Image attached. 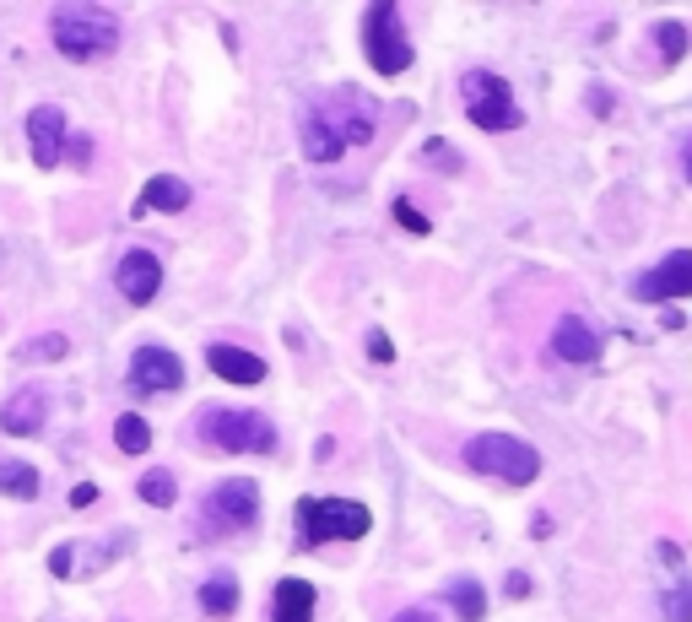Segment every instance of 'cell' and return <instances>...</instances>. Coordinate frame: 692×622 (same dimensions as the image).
I'll return each mask as SVG.
<instances>
[{
	"label": "cell",
	"mask_w": 692,
	"mask_h": 622,
	"mask_svg": "<svg viewBox=\"0 0 692 622\" xmlns=\"http://www.w3.org/2000/svg\"><path fill=\"white\" fill-rule=\"evenodd\" d=\"M49 574H55V579H71V574H76V547H55V552H49Z\"/></svg>",
	"instance_id": "cell-28"
},
{
	"label": "cell",
	"mask_w": 692,
	"mask_h": 622,
	"mask_svg": "<svg viewBox=\"0 0 692 622\" xmlns=\"http://www.w3.org/2000/svg\"><path fill=\"white\" fill-rule=\"evenodd\" d=\"M390 622H438V612L433 606H406V612H395Z\"/></svg>",
	"instance_id": "cell-33"
},
{
	"label": "cell",
	"mask_w": 692,
	"mask_h": 622,
	"mask_svg": "<svg viewBox=\"0 0 692 622\" xmlns=\"http://www.w3.org/2000/svg\"><path fill=\"white\" fill-rule=\"evenodd\" d=\"M460 98H465V114H471L476 130H492V136H503V130L519 125V103L503 76L492 71H465L460 76Z\"/></svg>",
	"instance_id": "cell-7"
},
{
	"label": "cell",
	"mask_w": 692,
	"mask_h": 622,
	"mask_svg": "<svg viewBox=\"0 0 692 622\" xmlns=\"http://www.w3.org/2000/svg\"><path fill=\"white\" fill-rule=\"evenodd\" d=\"M206 363H211V374L233 379V385H260V379H265V363H260V357L244 352V347H233V341H217V347H206Z\"/></svg>",
	"instance_id": "cell-14"
},
{
	"label": "cell",
	"mask_w": 692,
	"mask_h": 622,
	"mask_svg": "<svg viewBox=\"0 0 692 622\" xmlns=\"http://www.w3.org/2000/svg\"><path fill=\"white\" fill-rule=\"evenodd\" d=\"M633 293L644 303H671V298H692V249H671L655 271H644L633 282Z\"/></svg>",
	"instance_id": "cell-9"
},
{
	"label": "cell",
	"mask_w": 692,
	"mask_h": 622,
	"mask_svg": "<svg viewBox=\"0 0 692 622\" xmlns=\"http://www.w3.org/2000/svg\"><path fill=\"white\" fill-rule=\"evenodd\" d=\"M465 466L476 476H498L509 487H530L541 476V455L525 439H514V433H476L465 444Z\"/></svg>",
	"instance_id": "cell-2"
},
{
	"label": "cell",
	"mask_w": 692,
	"mask_h": 622,
	"mask_svg": "<svg viewBox=\"0 0 692 622\" xmlns=\"http://www.w3.org/2000/svg\"><path fill=\"white\" fill-rule=\"evenodd\" d=\"M655 44H660V60H682L687 55V28L682 22H655Z\"/></svg>",
	"instance_id": "cell-24"
},
{
	"label": "cell",
	"mask_w": 692,
	"mask_h": 622,
	"mask_svg": "<svg viewBox=\"0 0 692 622\" xmlns=\"http://www.w3.org/2000/svg\"><path fill=\"white\" fill-rule=\"evenodd\" d=\"M136 493L152 509H173V504H179V482H173V471H146L141 482H136Z\"/></svg>",
	"instance_id": "cell-22"
},
{
	"label": "cell",
	"mask_w": 692,
	"mask_h": 622,
	"mask_svg": "<svg viewBox=\"0 0 692 622\" xmlns=\"http://www.w3.org/2000/svg\"><path fill=\"white\" fill-rule=\"evenodd\" d=\"M114 287H119V298L125 303H152L157 298V287H163V260L152 255V249H125L119 255V271H114Z\"/></svg>",
	"instance_id": "cell-10"
},
{
	"label": "cell",
	"mask_w": 692,
	"mask_h": 622,
	"mask_svg": "<svg viewBox=\"0 0 692 622\" xmlns=\"http://www.w3.org/2000/svg\"><path fill=\"white\" fill-rule=\"evenodd\" d=\"M655 558H660V568H671V574H682V547H671V541H660V547H655Z\"/></svg>",
	"instance_id": "cell-31"
},
{
	"label": "cell",
	"mask_w": 692,
	"mask_h": 622,
	"mask_svg": "<svg viewBox=\"0 0 692 622\" xmlns=\"http://www.w3.org/2000/svg\"><path fill=\"white\" fill-rule=\"evenodd\" d=\"M314 114L330 119V130H336L346 147H368V141H374V109H368V103L357 98L352 87H341V92H330V98H319Z\"/></svg>",
	"instance_id": "cell-8"
},
{
	"label": "cell",
	"mask_w": 692,
	"mask_h": 622,
	"mask_svg": "<svg viewBox=\"0 0 692 622\" xmlns=\"http://www.w3.org/2000/svg\"><path fill=\"white\" fill-rule=\"evenodd\" d=\"M114 444L125 449V455H146V449H152V428H146V417H119L114 422Z\"/></svg>",
	"instance_id": "cell-23"
},
{
	"label": "cell",
	"mask_w": 692,
	"mask_h": 622,
	"mask_svg": "<svg viewBox=\"0 0 692 622\" xmlns=\"http://www.w3.org/2000/svg\"><path fill=\"white\" fill-rule=\"evenodd\" d=\"M184 206H190V184L173 179V174H152L146 190H141V201H136V217L141 211H184Z\"/></svg>",
	"instance_id": "cell-17"
},
{
	"label": "cell",
	"mask_w": 692,
	"mask_h": 622,
	"mask_svg": "<svg viewBox=\"0 0 692 622\" xmlns=\"http://www.w3.org/2000/svg\"><path fill=\"white\" fill-rule=\"evenodd\" d=\"M49 33H55V49L65 60H109L119 49V17L92 6V0H65Z\"/></svg>",
	"instance_id": "cell-1"
},
{
	"label": "cell",
	"mask_w": 692,
	"mask_h": 622,
	"mask_svg": "<svg viewBox=\"0 0 692 622\" xmlns=\"http://www.w3.org/2000/svg\"><path fill=\"white\" fill-rule=\"evenodd\" d=\"M92 504H98V487H92V482H76V487H71V509H92Z\"/></svg>",
	"instance_id": "cell-32"
},
{
	"label": "cell",
	"mask_w": 692,
	"mask_h": 622,
	"mask_svg": "<svg viewBox=\"0 0 692 622\" xmlns=\"http://www.w3.org/2000/svg\"><path fill=\"white\" fill-rule=\"evenodd\" d=\"M660 612H665V622H692V585H676V590H665Z\"/></svg>",
	"instance_id": "cell-26"
},
{
	"label": "cell",
	"mask_w": 692,
	"mask_h": 622,
	"mask_svg": "<svg viewBox=\"0 0 692 622\" xmlns=\"http://www.w3.org/2000/svg\"><path fill=\"white\" fill-rule=\"evenodd\" d=\"M255 514H260V487L249 482V476H228V482H217L201 498L206 536H238V531L255 525Z\"/></svg>",
	"instance_id": "cell-6"
},
{
	"label": "cell",
	"mask_w": 692,
	"mask_h": 622,
	"mask_svg": "<svg viewBox=\"0 0 692 622\" xmlns=\"http://www.w3.org/2000/svg\"><path fill=\"white\" fill-rule=\"evenodd\" d=\"M530 536L547 541V536H552V514H536V520H530Z\"/></svg>",
	"instance_id": "cell-37"
},
{
	"label": "cell",
	"mask_w": 692,
	"mask_h": 622,
	"mask_svg": "<svg viewBox=\"0 0 692 622\" xmlns=\"http://www.w3.org/2000/svg\"><path fill=\"white\" fill-rule=\"evenodd\" d=\"M195 433L217 449H233V455H271L276 449V428L260 412H228V406H206L195 417Z\"/></svg>",
	"instance_id": "cell-4"
},
{
	"label": "cell",
	"mask_w": 692,
	"mask_h": 622,
	"mask_svg": "<svg viewBox=\"0 0 692 622\" xmlns=\"http://www.w3.org/2000/svg\"><path fill=\"white\" fill-rule=\"evenodd\" d=\"M65 114L55 109V103H38V109L28 114V141H33V163L38 168H60L65 157Z\"/></svg>",
	"instance_id": "cell-12"
},
{
	"label": "cell",
	"mask_w": 692,
	"mask_h": 622,
	"mask_svg": "<svg viewBox=\"0 0 692 622\" xmlns=\"http://www.w3.org/2000/svg\"><path fill=\"white\" fill-rule=\"evenodd\" d=\"M65 157H71L76 168H87L92 163V141L87 136H65Z\"/></svg>",
	"instance_id": "cell-30"
},
{
	"label": "cell",
	"mask_w": 692,
	"mask_h": 622,
	"mask_svg": "<svg viewBox=\"0 0 692 622\" xmlns=\"http://www.w3.org/2000/svg\"><path fill=\"white\" fill-rule=\"evenodd\" d=\"M503 590H509L514 601H525V595H530V579H525V574H509V579H503Z\"/></svg>",
	"instance_id": "cell-36"
},
{
	"label": "cell",
	"mask_w": 692,
	"mask_h": 622,
	"mask_svg": "<svg viewBox=\"0 0 692 622\" xmlns=\"http://www.w3.org/2000/svg\"><path fill=\"white\" fill-rule=\"evenodd\" d=\"M65 352H71V341H65L60 330H49V336H33L28 347H22V357H33V363H60Z\"/></svg>",
	"instance_id": "cell-25"
},
{
	"label": "cell",
	"mask_w": 692,
	"mask_h": 622,
	"mask_svg": "<svg viewBox=\"0 0 692 622\" xmlns=\"http://www.w3.org/2000/svg\"><path fill=\"white\" fill-rule=\"evenodd\" d=\"M590 109L595 114H611V109H617V98H611L606 87H590Z\"/></svg>",
	"instance_id": "cell-34"
},
{
	"label": "cell",
	"mask_w": 692,
	"mask_h": 622,
	"mask_svg": "<svg viewBox=\"0 0 692 622\" xmlns=\"http://www.w3.org/2000/svg\"><path fill=\"white\" fill-rule=\"evenodd\" d=\"M201 612L206 617H233L238 612V579L222 568V574H211L201 585Z\"/></svg>",
	"instance_id": "cell-19"
},
{
	"label": "cell",
	"mask_w": 692,
	"mask_h": 622,
	"mask_svg": "<svg viewBox=\"0 0 692 622\" xmlns=\"http://www.w3.org/2000/svg\"><path fill=\"white\" fill-rule=\"evenodd\" d=\"M422 152H428V157H438V163H449V168H460V157H455V152H449V147H444V141H428V147H422Z\"/></svg>",
	"instance_id": "cell-35"
},
{
	"label": "cell",
	"mask_w": 692,
	"mask_h": 622,
	"mask_svg": "<svg viewBox=\"0 0 692 622\" xmlns=\"http://www.w3.org/2000/svg\"><path fill=\"white\" fill-rule=\"evenodd\" d=\"M552 352L563 357V363H595V357H601V336H595L579 314H563L552 330Z\"/></svg>",
	"instance_id": "cell-13"
},
{
	"label": "cell",
	"mask_w": 692,
	"mask_h": 622,
	"mask_svg": "<svg viewBox=\"0 0 692 622\" xmlns=\"http://www.w3.org/2000/svg\"><path fill=\"white\" fill-rule=\"evenodd\" d=\"M44 417H49V395L33 390V385L17 390L6 406H0V428H6V433H38V428H44Z\"/></svg>",
	"instance_id": "cell-15"
},
{
	"label": "cell",
	"mask_w": 692,
	"mask_h": 622,
	"mask_svg": "<svg viewBox=\"0 0 692 622\" xmlns=\"http://www.w3.org/2000/svg\"><path fill=\"white\" fill-rule=\"evenodd\" d=\"M276 622H314V585L309 579H282L276 585Z\"/></svg>",
	"instance_id": "cell-18"
},
{
	"label": "cell",
	"mask_w": 692,
	"mask_h": 622,
	"mask_svg": "<svg viewBox=\"0 0 692 622\" xmlns=\"http://www.w3.org/2000/svg\"><path fill=\"white\" fill-rule=\"evenodd\" d=\"M130 385L141 395H168V390L184 385V363L168 347H141L130 357Z\"/></svg>",
	"instance_id": "cell-11"
},
{
	"label": "cell",
	"mask_w": 692,
	"mask_h": 622,
	"mask_svg": "<svg viewBox=\"0 0 692 622\" xmlns=\"http://www.w3.org/2000/svg\"><path fill=\"white\" fill-rule=\"evenodd\" d=\"M395 222H401V228H406V233H428V228H433V222H428V217H422V211H417V206H411V201H406V195H401V201H395Z\"/></svg>",
	"instance_id": "cell-27"
},
{
	"label": "cell",
	"mask_w": 692,
	"mask_h": 622,
	"mask_svg": "<svg viewBox=\"0 0 692 622\" xmlns=\"http://www.w3.org/2000/svg\"><path fill=\"white\" fill-rule=\"evenodd\" d=\"M298 147H303V157L309 163H336V157L346 152V141L330 130V119H319L314 109L303 114V130H298Z\"/></svg>",
	"instance_id": "cell-16"
},
{
	"label": "cell",
	"mask_w": 692,
	"mask_h": 622,
	"mask_svg": "<svg viewBox=\"0 0 692 622\" xmlns=\"http://www.w3.org/2000/svg\"><path fill=\"white\" fill-rule=\"evenodd\" d=\"M682 168H687V179H692V136L682 141Z\"/></svg>",
	"instance_id": "cell-38"
},
{
	"label": "cell",
	"mask_w": 692,
	"mask_h": 622,
	"mask_svg": "<svg viewBox=\"0 0 692 622\" xmlns=\"http://www.w3.org/2000/svg\"><path fill=\"white\" fill-rule=\"evenodd\" d=\"M368 357H374V363H395V347L384 330H368Z\"/></svg>",
	"instance_id": "cell-29"
},
{
	"label": "cell",
	"mask_w": 692,
	"mask_h": 622,
	"mask_svg": "<svg viewBox=\"0 0 692 622\" xmlns=\"http://www.w3.org/2000/svg\"><path fill=\"white\" fill-rule=\"evenodd\" d=\"M374 514L346 498H298V536L303 547H325V541H357L368 536Z\"/></svg>",
	"instance_id": "cell-3"
},
{
	"label": "cell",
	"mask_w": 692,
	"mask_h": 622,
	"mask_svg": "<svg viewBox=\"0 0 692 622\" xmlns=\"http://www.w3.org/2000/svg\"><path fill=\"white\" fill-rule=\"evenodd\" d=\"M449 601H455L460 622H482L487 617V590L476 585V579H455V585H449Z\"/></svg>",
	"instance_id": "cell-21"
},
{
	"label": "cell",
	"mask_w": 692,
	"mask_h": 622,
	"mask_svg": "<svg viewBox=\"0 0 692 622\" xmlns=\"http://www.w3.org/2000/svg\"><path fill=\"white\" fill-rule=\"evenodd\" d=\"M363 49H368V65L379 76H401L411 65V38H406V22L395 11V0H374L363 17Z\"/></svg>",
	"instance_id": "cell-5"
},
{
	"label": "cell",
	"mask_w": 692,
	"mask_h": 622,
	"mask_svg": "<svg viewBox=\"0 0 692 622\" xmlns=\"http://www.w3.org/2000/svg\"><path fill=\"white\" fill-rule=\"evenodd\" d=\"M38 471L28 466V460H0V493L6 498H38Z\"/></svg>",
	"instance_id": "cell-20"
}]
</instances>
